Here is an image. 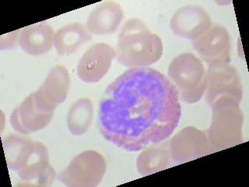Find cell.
<instances>
[{
	"instance_id": "obj_4",
	"label": "cell",
	"mask_w": 249,
	"mask_h": 187,
	"mask_svg": "<svg viewBox=\"0 0 249 187\" xmlns=\"http://www.w3.org/2000/svg\"><path fill=\"white\" fill-rule=\"evenodd\" d=\"M168 76L184 102L196 103L206 92L204 65L192 53H181L175 57L168 67Z\"/></svg>"
},
{
	"instance_id": "obj_18",
	"label": "cell",
	"mask_w": 249,
	"mask_h": 187,
	"mask_svg": "<svg viewBox=\"0 0 249 187\" xmlns=\"http://www.w3.org/2000/svg\"><path fill=\"white\" fill-rule=\"evenodd\" d=\"M93 105L89 98L74 101L67 114V127L75 136H81L89 130L93 115Z\"/></svg>"
},
{
	"instance_id": "obj_2",
	"label": "cell",
	"mask_w": 249,
	"mask_h": 187,
	"mask_svg": "<svg viewBox=\"0 0 249 187\" xmlns=\"http://www.w3.org/2000/svg\"><path fill=\"white\" fill-rule=\"evenodd\" d=\"M163 52V41L139 18L128 19L118 36L116 58L129 68H144L160 60Z\"/></svg>"
},
{
	"instance_id": "obj_11",
	"label": "cell",
	"mask_w": 249,
	"mask_h": 187,
	"mask_svg": "<svg viewBox=\"0 0 249 187\" xmlns=\"http://www.w3.org/2000/svg\"><path fill=\"white\" fill-rule=\"evenodd\" d=\"M212 25L208 13L200 6H182L171 17L170 27L175 35L192 40H196L204 35Z\"/></svg>"
},
{
	"instance_id": "obj_19",
	"label": "cell",
	"mask_w": 249,
	"mask_h": 187,
	"mask_svg": "<svg viewBox=\"0 0 249 187\" xmlns=\"http://www.w3.org/2000/svg\"><path fill=\"white\" fill-rule=\"evenodd\" d=\"M20 31H16L12 33L7 34L6 35H2L0 39V46L1 49H9L15 48L17 45L19 44V37Z\"/></svg>"
},
{
	"instance_id": "obj_8",
	"label": "cell",
	"mask_w": 249,
	"mask_h": 187,
	"mask_svg": "<svg viewBox=\"0 0 249 187\" xmlns=\"http://www.w3.org/2000/svg\"><path fill=\"white\" fill-rule=\"evenodd\" d=\"M173 162L185 163L213 153L203 131L193 127L182 129L168 141Z\"/></svg>"
},
{
	"instance_id": "obj_13",
	"label": "cell",
	"mask_w": 249,
	"mask_h": 187,
	"mask_svg": "<svg viewBox=\"0 0 249 187\" xmlns=\"http://www.w3.org/2000/svg\"><path fill=\"white\" fill-rule=\"evenodd\" d=\"M54 36V30L50 24L41 22L21 30L19 45L27 54L38 56L52 50Z\"/></svg>"
},
{
	"instance_id": "obj_15",
	"label": "cell",
	"mask_w": 249,
	"mask_h": 187,
	"mask_svg": "<svg viewBox=\"0 0 249 187\" xmlns=\"http://www.w3.org/2000/svg\"><path fill=\"white\" fill-rule=\"evenodd\" d=\"M91 40L92 34L84 23H70L59 28L54 34V46L59 56L71 55Z\"/></svg>"
},
{
	"instance_id": "obj_5",
	"label": "cell",
	"mask_w": 249,
	"mask_h": 187,
	"mask_svg": "<svg viewBox=\"0 0 249 187\" xmlns=\"http://www.w3.org/2000/svg\"><path fill=\"white\" fill-rule=\"evenodd\" d=\"M106 169L107 164L102 154L96 150H85L71 161L58 179L66 187H95L103 180Z\"/></svg>"
},
{
	"instance_id": "obj_6",
	"label": "cell",
	"mask_w": 249,
	"mask_h": 187,
	"mask_svg": "<svg viewBox=\"0 0 249 187\" xmlns=\"http://www.w3.org/2000/svg\"><path fill=\"white\" fill-rule=\"evenodd\" d=\"M206 99L212 107L220 101L241 103L243 87L237 69L232 65L209 66L206 71Z\"/></svg>"
},
{
	"instance_id": "obj_12",
	"label": "cell",
	"mask_w": 249,
	"mask_h": 187,
	"mask_svg": "<svg viewBox=\"0 0 249 187\" xmlns=\"http://www.w3.org/2000/svg\"><path fill=\"white\" fill-rule=\"evenodd\" d=\"M53 115L54 112L45 111L37 106L32 93L11 113L10 124L20 134H30L45 128Z\"/></svg>"
},
{
	"instance_id": "obj_1",
	"label": "cell",
	"mask_w": 249,
	"mask_h": 187,
	"mask_svg": "<svg viewBox=\"0 0 249 187\" xmlns=\"http://www.w3.org/2000/svg\"><path fill=\"white\" fill-rule=\"evenodd\" d=\"M181 115L178 92L165 75L147 67L132 68L105 90L98 126L108 142L136 152L171 136Z\"/></svg>"
},
{
	"instance_id": "obj_9",
	"label": "cell",
	"mask_w": 249,
	"mask_h": 187,
	"mask_svg": "<svg viewBox=\"0 0 249 187\" xmlns=\"http://www.w3.org/2000/svg\"><path fill=\"white\" fill-rule=\"evenodd\" d=\"M116 51L106 43H96L86 51L78 63V77L88 84L97 83L107 74Z\"/></svg>"
},
{
	"instance_id": "obj_10",
	"label": "cell",
	"mask_w": 249,
	"mask_h": 187,
	"mask_svg": "<svg viewBox=\"0 0 249 187\" xmlns=\"http://www.w3.org/2000/svg\"><path fill=\"white\" fill-rule=\"evenodd\" d=\"M70 86V75L63 66H54L45 81L34 94L35 102L40 109L54 112L58 105L66 101Z\"/></svg>"
},
{
	"instance_id": "obj_3",
	"label": "cell",
	"mask_w": 249,
	"mask_h": 187,
	"mask_svg": "<svg viewBox=\"0 0 249 187\" xmlns=\"http://www.w3.org/2000/svg\"><path fill=\"white\" fill-rule=\"evenodd\" d=\"M211 108L212 123L206 136L213 151L225 150L243 142L244 115L239 104L220 101Z\"/></svg>"
},
{
	"instance_id": "obj_7",
	"label": "cell",
	"mask_w": 249,
	"mask_h": 187,
	"mask_svg": "<svg viewBox=\"0 0 249 187\" xmlns=\"http://www.w3.org/2000/svg\"><path fill=\"white\" fill-rule=\"evenodd\" d=\"M192 45L208 66L231 62V39L224 26L213 23L204 35L193 41Z\"/></svg>"
},
{
	"instance_id": "obj_14",
	"label": "cell",
	"mask_w": 249,
	"mask_h": 187,
	"mask_svg": "<svg viewBox=\"0 0 249 187\" xmlns=\"http://www.w3.org/2000/svg\"><path fill=\"white\" fill-rule=\"evenodd\" d=\"M123 18V10L119 4L115 2H103L96 6L90 13L87 27L93 35H111L118 29Z\"/></svg>"
},
{
	"instance_id": "obj_17",
	"label": "cell",
	"mask_w": 249,
	"mask_h": 187,
	"mask_svg": "<svg viewBox=\"0 0 249 187\" xmlns=\"http://www.w3.org/2000/svg\"><path fill=\"white\" fill-rule=\"evenodd\" d=\"M168 141L155 144L139 155L136 167L140 175H150L169 167L172 163Z\"/></svg>"
},
{
	"instance_id": "obj_16",
	"label": "cell",
	"mask_w": 249,
	"mask_h": 187,
	"mask_svg": "<svg viewBox=\"0 0 249 187\" xmlns=\"http://www.w3.org/2000/svg\"><path fill=\"white\" fill-rule=\"evenodd\" d=\"M36 141L27 136L10 134L3 141V149L6 163L10 170L21 171L31 158L35 150Z\"/></svg>"
}]
</instances>
